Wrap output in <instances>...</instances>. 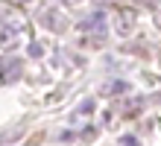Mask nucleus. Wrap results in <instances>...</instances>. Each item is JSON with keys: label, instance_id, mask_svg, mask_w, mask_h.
<instances>
[{"label": "nucleus", "instance_id": "obj_2", "mask_svg": "<svg viewBox=\"0 0 161 146\" xmlns=\"http://www.w3.org/2000/svg\"><path fill=\"white\" fill-rule=\"evenodd\" d=\"M120 146H138V140H135V138H123Z\"/></svg>", "mask_w": 161, "mask_h": 146}, {"label": "nucleus", "instance_id": "obj_1", "mask_svg": "<svg viewBox=\"0 0 161 146\" xmlns=\"http://www.w3.org/2000/svg\"><path fill=\"white\" fill-rule=\"evenodd\" d=\"M100 24H103V15L97 12V15H91V18H88V21H85V24H82V29H94V26H100Z\"/></svg>", "mask_w": 161, "mask_h": 146}]
</instances>
